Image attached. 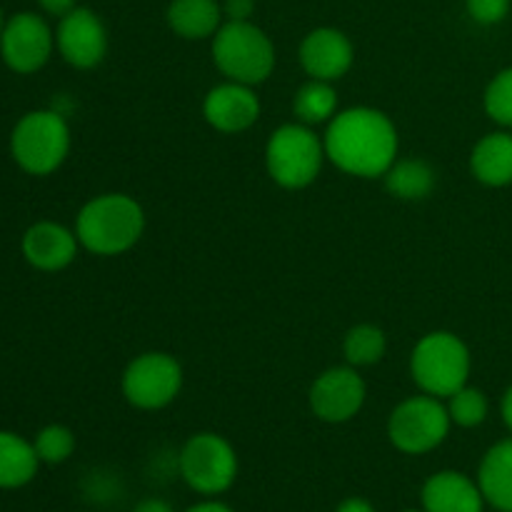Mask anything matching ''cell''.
Here are the masks:
<instances>
[{
    "instance_id": "obj_23",
    "label": "cell",
    "mask_w": 512,
    "mask_h": 512,
    "mask_svg": "<svg viewBox=\"0 0 512 512\" xmlns=\"http://www.w3.org/2000/svg\"><path fill=\"white\" fill-rule=\"evenodd\" d=\"M388 350V338L383 330L373 323H360L345 333L343 340V355L345 363L353 368H370V365L380 363Z\"/></svg>"
},
{
    "instance_id": "obj_34",
    "label": "cell",
    "mask_w": 512,
    "mask_h": 512,
    "mask_svg": "<svg viewBox=\"0 0 512 512\" xmlns=\"http://www.w3.org/2000/svg\"><path fill=\"white\" fill-rule=\"evenodd\" d=\"M3 28H5V20H3V10H0V35H3Z\"/></svg>"
},
{
    "instance_id": "obj_17",
    "label": "cell",
    "mask_w": 512,
    "mask_h": 512,
    "mask_svg": "<svg viewBox=\"0 0 512 512\" xmlns=\"http://www.w3.org/2000/svg\"><path fill=\"white\" fill-rule=\"evenodd\" d=\"M470 173L475 180L490 188H503L512 183V135L488 133L475 143L470 153Z\"/></svg>"
},
{
    "instance_id": "obj_18",
    "label": "cell",
    "mask_w": 512,
    "mask_h": 512,
    "mask_svg": "<svg viewBox=\"0 0 512 512\" xmlns=\"http://www.w3.org/2000/svg\"><path fill=\"white\" fill-rule=\"evenodd\" d=\"M485 503L500 512H512V438L500 440L485 453L478 470Z\"/></svg>"
},
{
    "instance_id": "obj_29",
    "label": "cell",
    "mask_w": 512,
    "mask_h": 512,
    "mask_svg": "<svg viewBox=\"0 0 512 512\" xmlns=\"http://www.w3.org/2000/svg\"><path fill=\"white\" fill-rule=\"evenodd\" d=\"M38 3L45 13L55 15V18H63V15H68L70 10L78 8V5H75V0H38Z\"/></svg>"
},
{
    "instance_id": "obj_6",
    "label": "cell",
    "mask_w": 512,
    "mask_h": 512,
    "mask_svg": "<svg viewBox=\"0 0 512 512\" xmlns=\"http://www.w3.org/2000/svg\"><path fill=\"white\" fill-rule=\"evenodd\" d=\"M325 163L320 135L305 123H285L270 133L265 145L268 175L285 190H300L315 183Z\"/></svg>"
},
{
    "instance_id": "obj_26",
    "label": "cell",
    "mask_w": 512,
    "mask_h": 512,
    "mask_svg": "<svg viewBox=\"0 0 512 512\" xmlns=\"http://www.w3.org/2000/svg\"><path fill=\"white\" fill-rule=\"evenodd\" d=\"M485 113L498 125L512 128V68L500 70L485 88Z\"/></svg>"
},
{
    "instance_id": "obj_14",
    "label": "cell",
    "mask_w": 512,
    "mask_h": 512,
    "mask_svg": "<svg viewBox=\"0 0 512 512\" xmlns=\"http://www.w3.org/2000/svg\"><path fill=\"white\" fill-rule=\"evenodd\" d=\"M353 60V43L338 28H315L300 43V65L313 80L335 83L353 68Z\"/></svg>"
},
{
    "instance_id": "obj_27",
    "label": "cell",
    "mask_w": 512,
    "mask_h": 512,
    "mask_svg": "<svg viewBox=\"0 0 512 512\" xmlns=\"http://www.w3.org/2000/svg\"><path fill=\"white\" fill-rule=\"evenodd\" d=\"M510 0H468V13L475 23L495 25L508 15Z\"/></svg>"
},
{
    "instance_id": "obj_33",
    "label": "cell",
    "mask_w": 512,
    "mask_h": 512,
    "mask_svg": "<svg viewBox=\"0 0 512 512\" xmlns=\"http://www.w3.org/2000/svg\"><path fill=\"white\" fill-rule=\"evenodd\" d=\"M188 512H233L228 505H220V503H200L195 508H190Z\"/></svg>"
},
{
    "instance_id": "obj_30",
    "label": "cell",
    "mask_w": 512,
    "mask_h": 512,
    "mask_svg": "<svg viewBox=\"0 0 512 512\" xmlns=\"http://www.w3.org/2000/svg\"><path fill=\"white\" fill-rule=\"evenodd\" d=\"M335 512H375V508L363 498H348Z\"/></svg>"
},
{
    "instance_id": "obj_21",
    "label": "cell",
    "mask_w": 512,
    "mask_h": 512,
    "mask_svg": "<svg viewBox=\"0 0 512 512\" xmlns=\"http://www.w3.org/2000/svg\"><path fill=\"white\" fill-rule=\"evenodd\" d=\"M385 178V188L390 195L400 200H423L433 193L435 183H438V175H435L433 165L425 163L420 158H405L395 160L390 165Z\"/></svg>"
},
{
    "instance_id": "obj_32",
    "label": "cell",
    "mask_w": 512,
    "mask_h": 512,
    "mask_svg": "<svg viewBox=\"0 0 512 512\" xmlns=\"http://www.w3.org/2000/svg\"><path fill=\"white\" fill-rule=\"evenodd\" d=\"M500 413H503V420L505 425L512 430V385L508 390H505L503 395V403H500Z\"/></svg>"
},
{
    "instance_id": "obj_10",
    "label": "cell",
    "mask_w": 512,
    "mask_h": 512,
    "mask_svg": "<svg viewBox=\"0 0 512 512\" xmlns=\"http://www.w3.org/2000/svg\"><path fill=\"white\" fill-rule=\"evenodd\" d=\"M55 48V33L38 13H15L0 35V58L13 73L33 75L45 68Z\"/></svg>"
},
{
    "instance_id": "obj_7",
    "label": "cell",
    "mask_w": 512,
    "mask_h": 512,
    "mask_svg": "<svg viewBox=\"0 0 512 512\" xmlns=\"http://www.w3.org/2000/svg\"><path fill=\"white\" fill-rule=\"evenodd\" d=\"M448 405L433 395H415L403 400L398 408L390 413L388 438L400 453L405 455H425L443 445L450 433Z\"/></svg>"
},
{
    "instance_id": "obj_9",
    "label": "cell",
    "mask_w": 512,
    "mask_h": 512,
    "mask_svg": "<svg viewBox=\"0 0 512 512\" xmlns=\"http://www.w3.org/2000/svg\"><path fill=\"white\" fill-rule=\"evenodd\" d=\"M180 473L195 493L220 495L235 483L238 455L223 435L198 433L180 450Z\"/></svg>"
},
{
    "instance_id": "obj_22",
    "label": "cell",
    "mask_w": 512,
    "mask_h": 512,
    "mask_svg": "<svg viewBox=\"0 0 512 512\" xmlns=\"http://www.w3.org/2000/svg\"><path fill=\"white\" fill-rule=\"evenodd\" d=\"M293 113L298 115V123L305 125H323L338 115V93L333 83L325 80H313L303 83L293 98Z\"/></svg>"
},
{
    "instance_id": "obj_13",
    "label": "cell",
    "mask_w": 512,
    "mask_h": 512,
    "mask_svg": "<svg viewBox=\"0 0 512 512\" xmlns=\"http://www.w3.org/2000/svg\"><path fill=\"white\" fill-rule=\"evenodd\" d=\"M203 115L210 128H215L218 133H245L258 123L260 98L255 95L253 85L225 80V83L208 90L203 100Z\"/></svg>"
},
{
    "instance_id": "obj_15",
    "label": "cell",
    "mask_w": 512,
    "mask_h": 512,
    "mask_svg": "<svg viewBox=\"0 0 512 512\" xmlns=\"http://www.w3.org/2000/svg\"><path fill=\"white\" fill-rule=\"evenodd\" d=\"M78 235L75 230L55 223V220H40L23 233L20 250L23 258L43 273H60L68 268L78 255Z\"/></svg>"
},
{
    "instance_id": "obj_25",
    "label": "cell",
    "mask_w": 512,
    "mask_h": 512,
    "mask_svg": "<svg viewBox=\"0 0 512 512\" xmlns=\"http://www.w3.org/2000/svg\"><path fill=\"white\" fill-rule=\"evenodd\" d=\"M33 448L38 453L40 463L48 465H60L73 455L75 450V435L73 430L65 428V425H45L33 440Z\"/></svg>"
},
{
    "instance_id": "obj_2",
    "label": "cell",
    "mask_w": 512,
    "mask_h": 512,
    "mask_svg": "<svg viewBox=\"0 0 512 512\" xmlns=\"http://www.w3.org/2000/svg\"><path fill=\"white\" fill-rule=\"evenodd\" d=\"M73 230L80 248L113 258L128 253L143 238L145 210L130 195L103 193L80 208Z\"/></svg>"
},
{
    "instance_id": "obj_12",
    "label": "cell",
    "mask_w": 512,
    "mask_h": 512,
    "mask_svg": "<svg viewBox=\"0 0 512 512\" xmlns=\"http://www.w3.org/2000/svg\"><path fill=\"white\" fill-rule=\"evenodd\" d=\"M55 48L68 65L90 70L103 63L108 53V30L90 8H73L55 30Z\"/></svg>"
},
{
    "instance_id": "obj_31",
    "label": "cell",
    "mask_w": 512,
    "mask_h": 512,
    "mask_svg": "<svg viewBox=\"0 0 512 512\" xmlns=\"http://www.w3.org/2000/svg\"><path fill=\"white\" fill-rule=\"evenodd\" d=\"M133 512H173V508H170L165 500L150 498V500H143V503H140Z\"/></svg>"
},
{
    "instance_id": "obj_35",
    "label": "cell",
    "mask_w": 512,
    "mask_h": 512,
    "mask_svg": "<svg viewBox=\"0 0 512 512\" xmlns=\"http://www.w3.org/2000/svg\"><path fill=\"white\" fill-rule=\"evenodd\" d=\"M405 512H418V510H405Z\"/></svg>"
},
{
    "instance_id": "obj_16",
    "label": "cell",
    "mask_w": 512,
    "mask_h": 512,
    "mask_svg": "<svg viewBox=\"0 0 512 512\" xmlns=\"http://www.w3.org/2000/svg\"><path fill=\"white\" fill-rule=\"evenodd\" d=\"M425 512H483V490L468 475L443 470L423 485Z\"/></svg>"
},
{
    "instance_id": "obj_24",
    "label": "cell",
    "mask_w": 512,
    "mask_h": 512,
    "mask_svg": "<svg viewBox=\"0 0 512 512\" xmlns=\"http://www.w3.org/2000/svg\"><path fill=\"white\" fill-rule=\"evenodd\" d=\"M445 405H448L450 420L458 428H478V425L485 423V418L490 413V403L483 390L470 388V385H465L458 393L450 395Z\"/></svg>"
},
{
    "instance_id": "obj_4",
    "label": "cell",
    "mask_w": 512,
    "mask_h": 512,
    "mask_svg": "<svg viewBox=\"0 0 512 512\" xmlns=\"http://www.w3.org/2000/svg\"><path fill=\"white\" fill-rule=\"evenodd\" d=\"M213 63L228 80L260 85L273 75V40L250 20H228L213 35Z\"/></svg>"
},
{
    "instance_id": "obj_20",
    "label": "cell",
    "mask_w": 512,
    "mask_h": 512,
    "mask_svg": "<svg viewBox=\"0 0 512 512\" xmlns=\"http://www.w3.org/2000/svg\"><path fill=\"white\" fill-rule=\"evenodd\" d=\"M38 453L33 443L18 433L0 430V488H23L38 473Z\"/></svg>"
},
{
    "instance_id": "obj_3",
    "label": "cell",
    "mask_w": 512,
    "mask_h": 512,
    "mask_svg": "<svg viewBox=\"0 0 512 512\" xmlns=\"http://www.w3.org/2000/svg\"><path fill=\"white\" fill-rule=\"evenodd\" d=\"M470 350L455 333L433 330L423 335L410 355V375L425 395L448 400L468 385Z\"/></svg>"
},
{
    "instance_id": "obj_1",
    "label": "cell",
    "mask_w": 512,
    "mask_h": 512,
    "mask_svg": "<svg viewBox=\"0 0 512 512\" xmlns=\"http://www.w3.org/2000/svg\"><path fill=\"white\" fill-rule=\"evenodd\" d=\"M325 158L355 178H383L398 160V128L378 108L338 110L323 135Z\"/></svg>"
},
{
    "instance_id": "obj_28",
    "label": "cell",
    "mask_w": 512,
    "mask_h": 512,
    "mask_svg": "<svg viewBox=\"0 0 512 512\" xmlns=\"http://www.w3.org/2000/svg\"><path fill=\"white\" fill-rule=\"evenodd\" d=\"M255 10V0H225L223 13L228 20H250Z\"/></svg>"
},
{
    "instance_id": "obj_8",
    "label": "cell",
    "mask_w": 512,
    "mask_h": 512,
    "mask_svg": "<svg viewBox=\"0 0 512 512\" xmlns=\"http://www.w3.org/2000/svg\"><path fill=\"white\" fill-rule=\"evenodd\" d=\"M120 385L133 408L163 410L183 390V368L170 353L150 350L130 360Z\"/></svg>"
},
{
    "instance_id": "obj_11",
    "label": "cell",
    "mask_w": 512,
    "mask_h": 512,
    "mask_svg": "<svg viewBox=\"0 0 512 512\" xmlns=\"http://www.w3.org/2000/svg\"><path fill=\"white\" fill-rule=\"evenodd\" d=\"M368 398V385L353 365L328 368L313 380L308 393L310 410L323 423H348L363 410Z\"/></svg>"
},
{
    "instance_id": "obj_5",
    "label": "cell",
    "mask_w": 512,
    "mask_h": 512,
    "mask_svg": "<svg viewBox=\"0 0 512 512\" xmlns=\"http://www.w3.org/2000/svg\"><path fill=\"white\" fill-rule=\"evenodd\" d=\"M70 153V125L58 110H30L10 133V155L28 175L55 173Z\"/></svg>"
},
{
    "instance_id": "obj_19",
    "label": "cell",
    "mask_w": 512,
    "mask_h": 512,
    "mask_svg": "<svg viewBox=\"0 0 512 512\" xmlns=\"http://www.w3.org/2000/svg\"><path fill=\"white\" fill-rule=\"evenodd\" d=\"M168 25L185 40L213 38L223 25L218 0H173L168 5Z\"/></svg>"
}]
</instances>
